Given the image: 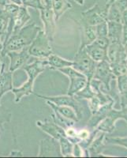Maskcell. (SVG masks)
I'll list each match as a JSON object with an SVG mask.
<instances>
[{
  "mask_svg": "<svg viewBox=\"0 0 127 158\" xmlns=\"http://www.w3.org/2000/svg\"><path fill=\"white\" fill-rule=\"evenodd\" d=\"M40 30V27L37 26L35 23H32L26 26L25 25L18 32L12 33L7 40L2 44L0 56L4 58L8 52L21 51L28 48Z\"/></svg>",
  "mask_w": 127,
  "mask_h": 158,
  "instance_id": "6da1fadb",
  "label": "cell"
},
{
  "mask_svg": "<svg viewBox=\"0 0 127 158\" xmlns=\"http://www.w3.org/2000/svg\"><path fill=\"white\" fill-rule=\"evenodd\" d=\"M48 67L47 59H38L30 64H25L22 68L26 71L29 78L27 81L19 88H14L11 93L14 94V101L19 103L24 97L33 94V85L36 77Z\"/></svg>",
  "mask_w": 127,
  "mask_h": 158,
  "instance_id": "7a4b0ae2",
  "label": "cell"
},
{
  "mask_svg": "<svg viewBox=\"0 0 127 158\" xmlns=\"http://www.w3.org/2000/svg\"><path fill=\"white\" fill-rule=\"evenodd\" d=\"M28 52L30 56L38 59H47L49 56L53 54L50 40L42 29L38 32L33 41L29 46Z\"/></svg>",
  "mask_w": 127,
  "mask_h": 158,
  "instance_id": "3957f363",
  "label": "cell"
},
{
  "mask_svg": "<svg viewBox=\"0 0 127 158\" xmlns=\"http://www.w3.org/2000/svg\"><path fill=\"white\" fill-rule=\"evenodd\" d=\"M72 67L84 74L88 78V82H90L92 77L95 73V61L88 56L85 49H79L73 61Z\"/></svg>",
  "mask_w": 127,
  "mask_h": 158,
  "instance_id": "277c9868",
  "label": "cell"
},
{
  "mask_svg": "<svg viewBox=\"0 0 127 158\" xmlns=\"http://www.w3.org/2000/svg\"><path fill=\"white\" fill-rule=\"evenodd\" d=\"M58 70L70 78V83L67 91V95L74 96L79 91L84 89L87 84V77L73 67H67Z\"/></svg>",
  "mask_w": 127,
  "mask_h": 158,
  "instance_id": "5b68a950",
  "label": "cell"
},
{
  "mask_svg": "<svg viewBox=\"0 0 127 158\" xmlns=\"http://www.w3.org/2000/svg\"><path fill=\"white\" fill-rule=\"evenodd\" d=\"M39 98H42L46 101H49L51 102L54 103L58 106H69L73 108L76 111V114L77 115V118H81V104H79L75 99L73 98V96H55V97H47V96H41L35 94Z\"/></svg>",
  "mask_w": 127,
  "mask_h": 158,
  "instance_id": "8992f818",
  "label": "cell"
},
{
  "mask_svg": "<svg viewBox=\"0 0 127 158\" xmlns=\"http://www.w3.org/2000/svg\"><path fill=\"white\" fill-rule=\"evenodd\" d=\"M39 13L44 27L43 32L50 40V41H52L54 40L56 31V21L54 12L51 6H46L41 10H39Z\"/></svg>",
  "mask_w": 127,
  "mask_h": 158,
  "instance_id": "52a82bcc",
  "label": "cell"
},
{
  "mask_svg": "<svg viewBox=\"0 0 127 158\" xmlns=\"http://www.w3.org/2000/svg\"><path fill=\"white\" fill-rule=\"evenodd\" d=\"M106 10H102L98 5L94 6L92 8L81 14V21L83 25L96 26L104 22L107 14Z\"/></svg>",
  "mask_w": 127,
  "mask_h": 158,
  "instance_id": "ba28073f",
  "label": "cell"
},
{
  "mask_svg": "<svg viewBox=\"0 0 127 158\" xmlns=\"http://www.w3.org/2000/svg\"><path fill=\"white\" fill-rule=\"evenodd\" d=\"M28 48H25L21 51L8 52L6 54V56H7L10 59L9 66L10 71L14 73L15 70L22 68L26 64V63L30 58V55L28 52Z\"/></svg>",
  "mask_w": 127,
  "mask_h": 158,
  "instance_id": "9c48e42d",
  "label": "cell"
},
{
  "mask_svg": "<svg viewBox=\"0 0 127 158\" xmlns=\"http://www.w3.org/2000/svg\"><path fill=\"white\" fill-rule=\"evenodd\" d=\"M55 138H45L39 143V156H63L60 152L59 143Z\"/></svg>",
  "mask_w": 127,
  "mask_h": 158,
  "instance_id": "30bf717a",
  "label": "cell"
},
{
  "mask_svg": "<svg viewBox=\"0 0 127 158\" xmlns=\"http://www.w3.org/2000/svg\"><path fill=\"white\" fill-rule=\"evenodd\" d=\"M36 124L41 131H43V132L47 134L49 136L55 138L57 141H59L63 137H66L64 128L59 126L55 122L51 123L47 122V121L43 122V121L39 120L36 121Z\"/></svg>",
  "mask_w": 127,
  "mask_h": 158,
  "instance_id": "8fae6325",
  "label": "cell"
},
{
  "mask_svg": "<svg viewBox=\"0 0 127 158\" xmlns=\"http://www.w3.org/2000/svg\"><path fill=\"white\" fill-rule=\"evenodd\" d=\"M6 63L2 60V69L0 72V101L2 97L8 92H11L13 86V72L6 69Z\"/></svg>",
  "mask_w": 127,
  "mask_h": 158,
  "instance_id": "7c38bea8",
  "label": "cell"
},
{
  "mask_svg": "<svg viewBox=\"0 0 127 158\" xmlns=\"http://www.w3.org/2000/svg\"><path fill=\"white\" fill-rule=\"evenodd\" d=\"M30 19L31 16L27 7H25L24 6H20L18 12L17 13L16 16L14 18V28H13L12 33L18 32L22 27H24L25 24Z\"/></svg>",
  "mask_w": 127,
  "mask_h": 158,
  "instance_id": "4fadbf2b",
  "label": "cell"
},
{
  "mask_svg": "<svg viewBox=\"0 0 127 158\" xmlns=\"http://www.w3.org/2000/svg\"><path fill=\"white\" fill-rule=\"evenodd\" d=\"M11 18H11L10 15L3 7V6H0V40L2 41V44L7 35Z\"/></svg>",
  "mask_w": 127,
  "mask_h": 158,
  "instance_id": "5bb4252c",
  "label": "cell"
},
{
  "mask_svg": "<svg viewBox=\"0 0 127 158\" xmlns=\"http://www.w3.org/2000/svg\"><path fill=\"white\" fill-rule=\"evenodd\" d=\"M47 66L50 69L52 70H59L61 68L67 67H72L73 63L70 60L65 59L57 55L51 54L47 58Z\"/></svg>",
  "mask_w": 127,
  "mask_h": 158,
  "instance_id": "9a60e30c",
  "label": "cell"
},
{
  "mask_svg": "<svg viewBox=\"0 0 127 158\" xmlns=\"http://www.w3.org/2000/svg\"><path fill=\"white\" fill-rule=\"evenodd\" d=\"M97 37L96 32V26L83 25L81 32V44L79 49L84 48L85 46L91 44Z\"/></svg>",
  "mask_w": 127,
  "mask_h": 158,
  "instance_id": "2e32d148",
  "label": "cell"
},
{
  "mask_svg": "<svg viewBox=\"0 0 127 158\" xmlns=\"http://www.w3.org/2000/svg\"><path fill=\"white\" fill-rule=\"evenodd\" d=\"M72 7V5L68 0H52L51 9L54 12L55 21H59L66 10Z\"/></svg>",
  "mask_w": 127,
  "mask_h": 158,
  "instance_id": "e0dca14e",
  "label": "cell"
},
{
  "mask_svg": "<svg viewBox=\"0 0 127 158\" xmlns=\"http://www.w3.org/2000/svg\"><path fill=\"white\" fill-rule=\"evenodd\" d=\"M46 102L52 109L54 110V111H56L57 112H59L63 116L66 117V118H69V119H71V120L74 121V122L78 120V118H77V115L76 114V111L73 108H70V107L58 106V105L55 104L54 103L51 102L49 101H46Z\"/></svg>",
  "mask_w": 127,
  "mask_h": 158,
  "instance_id": "ac0fdd59",
  "label": "cell"
},
{
  "mask_svg": "<svg viewBox=\"0 0 127 158\" xmlns=\"http://www.w3.org/2000/svg\"><path fill=\"white\" fill-rule=\"evenodd\" d=\"M84 49L94 61H103L106 58V49L99 47L94 43L85 46Z\"/></svg>",
  "mask_w": 127,
  "mask_h": 158,
  "instance_id": "d6986e66",
  "label": "cell"
},
{
  "mask_svg": "<svg viewBox=\"0 0 127 158\" xmlns=\"http://www.w3.org/2000/svg\"><path fill=\"white\" fill-rule=\"evenodd\" d=\"M110 70L108 63L103 60L95 69L94 77L96 79H100L104 81H107V79L109 77Z\"/></svg>",
  "mask_w": 127,
  "mask_h": 158,
  "instance_id": "ffe728a7",
  "label": "cell"
},
{
  "mask_svg": "<svg viewBox=\"0 0 127 158\" xmlns=\"http://www.w3.org/2000/svg\"><path fill=\"white\" fill-rule=\"evenodd\" d=\"M60 152L63 156H69L73 154V145L66 137H63L59 140Z\"/></svg>",
  "mask_w": 127,
  "mask_h": 158,
  "instance_id": "44dd1931",
  "label": "cell"
},
{
  "mask_svg": "<svg viewBox=\"0 0 127 158\" xmlns=\"http://www.w3.org/2000/svg\"><path fill=\"white\" fill-rule=\"evenodd\" d=\"M51 118L56 124H58L59 126L62 127L63 128H66H66L70 127H73V124H74V121L63 116V115H60L56 111H54V113L51 114Z\"/></svg>",
  "mask_w": 127,
  "mask_h": 158,
  "instance_id": "7402d4cb",
  "label": "cell"
},
{
  "mask_svg": "<svg viewBox=\"0 0 127 158\" xmlns=\"http://www.w3.org/2000/svg\"><path fill=\"white\" fill-rule=\"evenodd\" d=\"M22 3L25 7H32L39 10L46 6L43 0H22Z\"/></svg>",
  "mask_w": 127,
  "mask_h": 158,
  "instance_id": "603a6c76",
  "label": "cell"
},
{
  "mask_svg": "<svg viewBox=\"0 0 127 158\" xmlns=\"http://www.w3.org/2000/svg\"><path fill=\"white\" fill-rule=\"evenodd\" d=\"M109 36L112 39H118L121 32V25L117 23L116 22H110L109 24Z\"/></svg>",
  "mask_w": 127,
  "mask_h": 158,
  "instance_id": "cb8c5ba5",
  "label": "cell"
},
{
  "mask_svg": "<svg viewBox=\"0 0 127 158\" xmlns=\"http://www.w3.org/2000/svg\"><path fill=\"white\" fill-rule=\"evenodd\" d=\"M121 12L119 11V10L115 6V5L113 4L112 6L111 7L110 10L109 15H108V19L112 21V22H119L120 21V17H121Z\"/></svg>",
  "mask_w": 127,
  "mask_h": 158,
  "instance_id": "d4e9b609",
  "label": "cell"
},
{
  "mask_svg": "<svg viewBox=\"0 0 127 158\" xmlns=\"http://www.w3.org/2000/svg\"><path fill=\"white\" fill-rule=\"evenodd\" d=\"M107 28H108L107 24L104 22L96 25V32L97 36L98 37H106V36L108 35V29Z\"/></svg>",
  "mask_w": 127,
  "mask_h": 158,
  "instance_id": "484cf974",
  "label": "cell"
},
{
  "mask_svg": "<svg viewBox=\"0 0 127 158\" xmlns=\"http://www.w3.org/2000/svg\"><path fill=\"white\" fill-rule=\"evenodd\" d=\"M118 45L112 44L110 47L109 52H108V56L111 61H116L117 58L119 57V48Z\"/></svg>",
  "mask_w": 127,
  "mask_h": 158,
  "instance_id": "4316f807",
  "label": "cell"
},
{
  "mask_svg": "<svg viewBox=\"0 0 127 158\" xmlns=\"http://www.w3.org/2000/svg\"><path fill=\"white\" fill-rule=\"evenodd\" d=\"M115 5L120 12H124L127 9V0H118Z\"/></svg>",
  "mask_w": 127,
  "mask_h": 158,
  "instance_id": "83f0119b",
  "label": "cell"
},
{
  "mask_svg": "<svg viewBox=\"0 0 127 158\" xmlns=\"http://www.w3.org/2000/svg\"><path fill=\"white\" fill-rule=\"evenodd\" d=\"M88 135H89V134H88V131H85V130H82L78 134H77V138H79L81 140H84V139H86L88 138Z\"/></svg>",
  "mask_w": 127,
  "mask_h": 158,
  "instance_id": "f1b7e54d",
  "label": "cell"
},
{
  "mask_svg": "<svg viewBox=\"0 0 127 158\" xmlns=\"http://www.w3.org/2000/svg\"><path fill=\"white\" fill-rule=\"evenodd\" d=\"M24 153L20 151H13L10 153L9 156H23Z\"/></svg>",
  "mask_w": 127,
  "mask_h": 158,
  "instance_id": "f546056e",
  "label": "cell"
},
{
  "mask_svg": "<svg viewBox=\"0 0 127 158\" xmlns=\"http://www.w3.org/2000/svg\"><path fill=\"white\" fill-rule=\"evenodd\" d=\"M9 1L11 2V3H14L18 6H22V0H9Z\"/></svg>",
  "mask_w": 127,
  "mask_h": 158,
  "instance_id": "4dcf8cb0",
  "label": "cell"
},
{
  "mask_svg": "<svg viewBox=\"0 0 127 158\" xmlns=\"http://www.w3.org/2000/svg\"><path fill=\"white\" fill-rule=\"evenodd\" d=\"M9 0H0V6H5L6 4L10 3Z\"/></svg>",
  "mask_w": 127,
  "mask_h": 158,
  "instance_id": "1f68e13d",
  "label": "cell"
},
{
  "mask_svg": "<svg viewBox=\"0 0 127 158\" xmlns=\"http://www.w3.org/2000/svg\"><path fill=\"white\" fill-rule=\"evenodd\" d=\"M73 1L78 3L79 5H83L84 4V0H73Z\"/></svg>",
  "mask_w": 127,
  "mask_h": 158,
  "instance_id": "d6a6232c",
  "label": "cell"
},
{
  "mask_svg": "<svg viewBox=\"0 0 127 158\" xmlns=\"http://www.w3.org/2000/svg\"><path fill=\"white\" fill-rule=\"evenodd\" d=\"M115 1H117V0H109V3H108V6L111 5V4H112L113 2H115Z\"/></svg>",
  "mask_w": 127,
  "mask_h": 158,
  "instance_id": "836d02e7",
  "label": "cell"
},
{
  "mask_svg": "<svg viewBox=\"0 0 127 158\" xmlns=\"http://www.w3.org/2000/svg\"><path fill=\"white\" fill-rule=\"evenodd\" d=\"M2 41L0 40V53H1V52H2Z\"/></svg>",
  "mask_w": 127,
  "mask_h": 158,
  "instance_id": "e575fe53",
  "label": "cell"
},
{
  "mask_svg": "<svg viewBox=\"0 0 127 158\" xmlns=\"http://www.w3.org/2000/svg\"><path fill=\"white\" fill-rule=\"evenodd\" d=\"M2 60L0 59V72H1V69H2Z\"/></svg>",
  "mask_w": 127,
  "mask_h": 158,
  "instance_id": "d590c367",
  "label": "cell"
},
{
  "mask_svg": "<svg viewBox=\"0 0 127 158\" xmlns=\"http://www.w3.org/2000/svg\"><path fill=\"white\" fill-rule=\"evenodd\" d=\"M0 108H1V105H0Z\"/></svg>",
  "mask_w": 127,
  "mask_h": 158,
  "instance_id": "8d00e7d4",
  "label": "cell"
}]
</instances>
